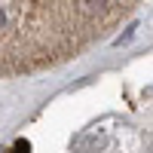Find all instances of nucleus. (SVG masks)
<instances>
[{"label":"nucleus","mask_w":153,"mask_h":153,"mask_svg":"<svg viewBox=\"0 0 153 153\" xmlns=\"http://www.w3.org/2000/svg\"><path fill=\"white\" fill-rule=\"evenodd\" d=\"M135 6L132 0H0V80L83 55Z\"/></svg>","instance_id":"nucleus-1"},{"label":"nucleus","mask_w":153,"mask_h":153,"mask_svg":"<svg viewBox=\"0 0 153 153\" xmlns=\"http://www.w3.org/2000/svg\"><path fill=\"white\" fill-rule=\"evenodd\" d=\"M28 150H31V147H28V141H19V144H16V147H12L9 153H28Z\"/></svg>","instance_id":"nucleus-2"}]
</instances>
